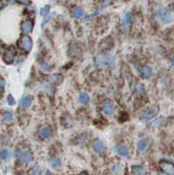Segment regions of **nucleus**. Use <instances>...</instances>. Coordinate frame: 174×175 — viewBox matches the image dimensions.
<instances>
[{
    "label": "nucleus",
    "mask_w": 174,
    "mask_h": 175,
    "mask_svg": "<svg viewBox=\"0 0 174 175\" xmlns=\"http://www.w3.org/2000/svg\"><path fill=\"white\" fill-rule=\"evenodd\" d=\"M159 112V106L158 105H152L151 107H148L147 109H145L143 110L141 113L139 114V118L141 120H151L154 118Z\"/></svg>",
    "instance_id": "obj_1"
},
{
    "label": "nucleus",
    "mask_w": 174,
    "mask_h": 175,
    "mask_svg": "<svg viewBox=\"0 0 174 175\" xmlns=\"http://www.w3.org/2000/svg\"><path fill=\"white\" fill-rule=\"evenodd\" d=\"M32 175H40L41 174V170L40 167H34L31 171Z\"/></svg>",
    "instance_id": "obj_26"
},
{
    "label": "nucleus",
    "mask_w": 174,
    "mask_h": 175,
    "mask_svg": "<svg viewBox=\"0 0 174 175\" xmlns=\"http://www.w3.org/2000/svg\"><path fill=\"white\" fill-rule=\"evenodd\" d=\"M3 117H4V121L9 122V121H11V120H12V118H13V115H12V113H11L10 111H6V112H4V113Z\"/></svg>",
    "instance_id": "obj_24"
},
{
    "label": "nucleus",
    "mask_w": 174,
    "mask_h": 175,
    "mask_svg": "<svg viewBox=\"0 0 174 175\" xmlns=\"http://www.w3.org/2000/svg\"><path fill=\"white\" fill-rule=\"evenodd\" d=\"M50 5H45L44 7H42L40 11V14L41 16H48L50 13Z\"/></svg>",
    "instance_id": "obj_23"
},
{
    "label": "nucleus",
    "mask_w": 174,
    "mask_h": 175,
    "mask_svg": "<svg viewBox=\"0 0 174 175\" xmlns=\"http://www.w3.org/2000/svg\"><path fill=\"white\" fill-rule=\"evenodd\" d=\"M158 16L160 19V20L162 21L164 24H168V23L172 22L173 20L172 15L164 7H160L158 10Z\"/></svg>",
    "instance_id": "obj_4"
},
{
    "label": "nucleus",
    "mask_w": 174,
    "mask_h": 175,
    "mask_svg": "<svg viewBox=\"0 0 174 175\" xmlns=\"http://www.w3.org/2000/svg\"><path fill=\"white\" fill-rule=\"evenodd\" d=\"M136 146H137V149L141 152H144L147 147H148V142L146 139H140L137 141L136 143Z\"/></svg>",
    "instance_id": "obj_17"
},
{
    "label": "nucleus",
    "mask_w": 174,
    "mask_h": 175,
    "mask_svg": "<svg viewBox=\"0 0 174 175\" xmlns=\"http://www.w3.org/2000/svg\"><path fill=\"white\" fill-rule=\"evenodd\" d=\"M21 30L25 33V34H28L31 33L33 29V25L31 20H24L21 23Z\"/></svg>",
    "instance_id": "obj_9"
},
{
    "label": "nucleus",
    "mask_w": 174,
    "mask_h": 175,
    "mask_svg": "<svg viewBox=\"0 0 174 175\" xmlns=\"http://www.w3.org/2000/svg\"><path fill=\"white\" fill-rule=\"evenodd\" d=\"M79 101L82 104H88L90 101V97L87 93H82L79 96Z\"/></svg>",
    "instance_id": "obj_20"
},
{
    "label": "nucleus",
    "mask_w": 174,
    "mask_h": 175,
    "mask_svg": "<svg viewBox=\"0 0 174 175\" xmlns=\"http://www.w3.org/2000/svg\"><path fill=\"white\" fill-rule=\"evenodd\" d=\"M103 113L107 116H112L114 113V104L111 102H105L103 104Z\"/></svg>",
    "instance_id": "obj_10"
},
{
    "label": "nucleus",
    "mask_w": 174,
    "mask_h": 175,
    "mask_svg": "<svg viewBox=\"0 0 174 175\" xmlns=\"http://www.w3.org/2000/svg\"><path fill=\"white\" fill-rule=\"evenodd\" d=\"M93 149L96 153H102L105 151V144L100 140H96L93 143Z\"/></svg>",
    "instance_id": "obj_11"
},
{
    "label": "nucleus",
    "mask_w": 174,
    "mask_h": 175,
    "mask_svg": "<svg viewBox=\"0 0 174 175\" xmlns=\"http://www.w3.org/2000/svg\"><path fill=\"white\" fill-rule=\"evenodd\" d=\"M84 14H85V11L82 7H76L72 11V17L74 19H81L82 17L84 16Z\"/></svg>",
    "instance_id": "obj_15"
},
{
    "label": "nucleus",
    "mask_w": 174,
    "mask_h": 175,
    "mask_svg": "<svg viewBox=\"0 0 174 175\" xmlns=\"http://www.w3.org/2000/svg\"><path fill=\"white\" fill-rule=\"evenodd\" d=\"M16 158L24 164H29L32 160V155L26 149H20L16 152Z\"/></svg>",
    "instance_id": "obj_2"
},
{
    "label": "nucleus",
    "mask_w": 174,
    "mask_h": 175,
    "mask_svg": "<svg viewBox=\"0 0 174 175\" xmlns=\"http://www.w3.org/2000/svg\"><path fill=\"white\" fill-rule=\"evenodd\" d=\"M114 62V56L110 54H103L98 59V64L101 67H108L110 66Z\"/></svg>",
    "instance_id": "obj_6"
},
{
    "label": "nucleus",
    "mask_w": 174,
    "mask_h": 175,
    "mask_svg": "<svg viewBox=\"0 0 174 175\" xmlns=\"http://www.w3.org/2000/svg\"><path fill=\"white\" fill-rule=\"evenodd\" d=\"M49 163L52 167H59L62 165V160H61V158L54 157V158H52L49 160Z\"/></svg>",
    "instance_id": "obj_22"
},
{
    "label": "nucleus",
    "mask_w": 174,
    "mask_h": 175,
    "mask_svg": "<svg viewBox=\"0 0 174 175\" xmlns=\"http://www.w3.org/2000/svg\"><path fill=\"white\" fill-rule=\"evenodd\" d=\"M163 175H165V174H163Z\"/></svg>",
    "instance_id": "obj_31"
},
{
    "label": "nucleus",
    "mask_w": 174,
    "mask_h": 175,
    "mask_svg": "<svg viewBox=\"0 0 174 175\" xmlns=\"http://www.w3.org/2000/svg\"><path fill=\"white\" fill-rule=\"evenodd\" d=\"M49 80H50V82L53 83H60L61 82H62L63 77L61 74H52L49 76Z\"/></svg>",
    "instance_id": "obj_21"
},
{
    "label": "nucleus",
    "mask_w": 174,
    "mask_h": 175,
    "mask_svg": "<svg viewBox=\"0 0 174 175\" xmlns=\"http://www.w3.org/2000/svg\"><path fill=\"white\" fill-rule=\"evenodd\" d=\"M153 74L152 68L150 66H143L140 69H139V75L143 78V79H149L152 77Z\"/></svg>",
    "instance_id": "obj_8"
},
{
    "label": "nucleus",
    "mask_w": 174,
    "mask_h": 175,
    "mask_svg": "<svg viewBox=\"0 0 174 175\" xmlns=\"http://www.w3.org/2000/svg\"><path fill=\"white\" fill-rule=\"evenodd\" d=\"M159 166L165 175H174V164L167 161H161Z\"/></svg>",
    "instance_id": "obj_5"
},
{
    "label": "nucleus",
    "mask_w": 174,
    "mask_h": 175,
    "mask_svg": "<svg viewBox=\"0 0 174 175\" xmlns=\"http://www.w3.org/2000/svg\"><path fill=\"white\" fill-rule=\"evenodd\" d=\"M144 92V86L142 83H136L134 87V93L137 95H140Z\"/></svg>",
    "instance_id": "obj_19"
},
{
    "label": "nucleus",
    "mask_w": 174,
    "mask_h": 175,
    "mask_svg": "<svg viewBox=\"0 0 174 175\" xmlns=\"http://www.w3.org/2000/svg\"><path fill=\"white\" fill-rule=\"evenodd\" d=\"M52 135V130L50 126H46L42 128L40 131V136L42 138L44 139H47L49 137H51Z\"/></svg>",
    "instance_id": "obj_12"
},
{
    "label": "nucleus",
    "mask_w": 174,
    "mask_h": 175,
    "mask_svg": "<svg viewBox=\"0 0 174 175\" xmlns=\"http://www.w3.org/2000/svg\"><path fill=\"white\" fill-rule=\"evenodd\" d=\"M15 55H16V52L14 50L13 47L8 48L4 53V61L6 62L7 64H10L11 62H13L15 59Z\"/></svg>",
    "instance_id": "obj_7"
},
{
    "label": "nucleus",
    "mask_w": 174,
    "mask_h": 175,
    "mask_svg": "<svg viewBox=\"0 0 174 175\" xmlns=\"http://www.w3.org/2000/svg\"><path fill=\"white\" fill-rule=\"evenodd\" d=\"M4 85H5L4 81H3V80H1V79H0V91H3V90H4Z\"/></svg>",
    "instance_id": "obj_29"
},
{
    "label": "nucleus",
    "mask_w": 174,
    "mask_h": 175,
    "mask_svg": "<svg viewBox=\"0 0 174 175\" xmlns=\"http://www.w3.org/2000/svg\"><path fill=\"white\" fill-rule=\"evenodd\" d=\"M11 156H12V154H11V152H10L8 149H3L0 152V158L3 160H8V159H10V158H11Z\"/></svg>",
    "instance_id": "obj_18"
},
{
    "label": "nucleus",
    "mask_w": 174,
    "mask_h": 175,
    "mask_svg": "<svg viewBox=\"0 0 174 175\" xmlns=\"http://www.w3.org/2000/svg\"><path fill=\"white\" fill-rule=\"evenodd\" d=\"M32 97L30 95L26 96L20 100V105L24 108H29L32 105Z\"/></svg>",
    "instance_id": "obj_16"
},
{
    "label": "nucleus",
    "mask_w": 174,
    "mask_h": 175,
    "mask_svg": "<svg viewBox=\"0 0 174 175\" xmlns=\"http://www.w3.org/2000/svg\"><path fill=\"white\" fill-rule=\"evenodd\" d=\"M116 153L121 157H127L130 153V151L126 145H120L116 147Z\"/></svg>",
    "instance_id": "obj_14"
},
{
    "label": "nucleus",
    "mask_w": 174,
    "mask_h": 175,
    "mask_svg": "<svg viewBox=\"0 0 174 175\" xmlns=\"http://www.w3.org/2000/svg\"><path fill=\"white\" fill-rule=\"evenodd\" d=\"M132 173L134 175H145L146 174V169L142 165H134L131 168Z\"/></svg>",
    "instance_id": "obj_13"
},
{
    "label": "nucleus",
    "mask_w": 174,
    "mask_h": 175,
    "mask_svg": "<svg viewBox=\"0 0 174 175\" xmlns=\"http://www.w3.org/2000/svg\"><path fill=\"white\" fill-rule=\"evenodd\" d=\"M19 45L22 50L28 53V52L31 51L32 48V40L29 35L23 34L20 39Z\"/></svg>",
    "instance_id": "obj_3"
},
{
    "label": "nucleus",
    "mask_w": 174,
    "mask_h": 175,
    "mask_svg": "<svg viewBox=\"0 0 174 175\" xmlns=\"http://www.w3.org/2000/svg\"><path fill=\"white\" fill-rule=\"evenodd\" d=\"M7 103H8V104L10 105V106H12V105L15 104V99H14V97H13L11 95H8V97H7Z\"/></svg>",
    "instance_id": "obj_27"
},
{
    "label": "nucleus",
    "mask_w": 174,
    "mask_h": 175,
    "mask_svg": "<svg viewBox=\"0 0 174 175\" xmlns=\"http://www.w3.org/2000/svg\"><path fill=\"white\" fill-rule=\"evenodd\" d=\"M171 62H172V65L174 67V56L172 58V61H171Z\"/></svg>",
    "instance_id": "obj_30"
},
{
    "label": "nucleus",
    "mask_w": 174,
    "mask_h": 175,
    "mask_svg": "<svg viewBox=\"0 0 174 175\" xmlns=\"http://www.w3.org/2000/svg\"><path fill=\"white\" fill-rule=\"evenodd\" d=\"M52 15H48V16H47V19L46 18V19L44 20V21L42 22V27H44V26H45L46 23H48V22H49V20L52 19Z\"/></svg>",
    "instance_id": "obj_28"
},
{
    "label": "nucleus",
    "mask_w": 174,
    "mask_h": 175,
    "mask_svg": "<svg viewBox=\"0 0 174 175\" xmlns=\"http://www.w3.org/2000/svg\"><path fill=\"white\" fill-rule=\"evenodd\" d=\"M130 23H131V16H130V13H126V14H125V16H124V20H123L124 26H129Z\"/></svg>",
    "instance_id": "obj_25"
}]
</instances>
